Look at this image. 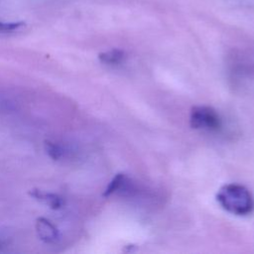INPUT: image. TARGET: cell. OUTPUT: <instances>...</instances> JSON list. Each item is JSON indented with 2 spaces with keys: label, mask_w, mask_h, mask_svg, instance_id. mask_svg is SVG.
I'll return each instance as SVG.
<instances>
[{
  "label": "cell",
  "mask_w": 254,
  "mask_h": 254,
  "mask_svg": "<svg viewBox=\"0 0 254 254\" xmlns=\"http://www.w3.org/2000/svg\"><path fill=\"white\" fill-rule=\"evenodd\" d=\"M218 203L226 211L236 215H247L254 209V197L250 190L238 184L223 186L216 194Z\"/></svg>",
  "instance_id": "6da1fadb"
},
{
  "label": "cell",
  "mask_w": 254,
  "mask_h": 254,
  "mask_svg": "<svg viewBox=\"0 0 254 254\" xmlns=\"http://www.w3.org/2000/svg\"><path fill=\"white\" fill-rule=\"evenodd\" d=\"M190 126L194 129L218 131L222 121L216 110L209 106H194L190 115Z\"/></svg>",
  "instance_id": "7a4b0ae2"
},
{
  "label": "cell",
  "mask_w": 254,
  "mask_h": 254,
  "mask_svg": "<svg viewBox=\"0 0 254 254\" xmlns=\"http://www.w3.org/2000/svg\"><path fill=\"white\" fill-rule=\"evenodd\" d=\"M35 229L38 237L45 243H56L61 237L58 227L46 217L37 218Z\"/></svg>",
  "instance_id": "3957f363"
},
{
  "label": "cell",
  "mask_w": 254,
  "mask_h": 254,
  "mask_svg": "<svg viewBox=\"0 0 254 254\" xmlns=\"http://www.w3.org/2000/svg\"><path fill=\"white\" fill-rule=\"evenodd\" d=\"M29 194L36 200L48 205L50 208L55 210L61 209L64 205V198L55 192H50L39 189H32L29 190Z\"/></svg>",
  "instance_id": "277c9868"
},
{
  "label": "cell",
  "mask_w": 254,
  "mask_h": 254,
  "mask_svg": "<svg viewBox=\"0 0 254 254\" xmlns=\"http://www.w3.org/2000/svg\"><path fill=\"white\" fill-rule=\"evenodd\" d=\"M130 182L128 178L123 174H117L106 187L103 196H109L116 192H127L130 189Z\"/></svg>",
  "instance_id": "5b68a950"
},
{
  "label": "cell",
  "mask_w": 254,
  "mask_h": 254,
  "mask_svg": "<svg viewBox=\"0 0 254 254\" xmlns=\"http://www.w3.org/2000/svg\"><path fill=\"white\" fill-rule=\"evenodd\" d=\"M125 58V53L119 49H113L107 52L100 53L98 55V59L102 64L108 65H115L120 64Z\"/></svg>",
  "instance_id": "8992f818"
},
{
  "label": "cell",
  "mask_w": 254,
  "mask_h": 254,
  "mask_svg": "<svg viewBox=\"0 0 254 254\" xmlns=\"http://www.w3.org/2000/svg\"><path fill=\"white\" fill-rule=\"evenodd\" d=\"M44 149L47 155L54 161L61 160L64 155V150L63 146L55 141L46 140L44 143Z\"/></svg>",
  "instance_id": "52a82bcc"
},
{
  "label": "cell",
  "mask_w": 254,
  "mask_h": 254,
  "mask_svg": "<svg viewBox=\"0 0 254 254\" xmlns=\"http://www.w3.org/2000/svg\"><path fill=\"white\" fill-rule=\"evenodd\" d=\"M23 22H2L0 21V33H12L24 27Z\"/></svg>",
  "instance_id": "ba28073f"
},
{
  "label": "cell",
  "mask_w": 254,
  "mask_h": 254,
  "mask_svg": "<svg viewBox=\"0 0 254 254\" xmlns=\"http://www.w3.org/2000/svg\"><path fill=\"white\" fill-rule=\"evenodd\" d=\"M2 246H3V242H2V241H1V240H0V248H1V247H2Z\"/></svg>",
  "instance_id": "9c48e42d"
}]
</instances>
